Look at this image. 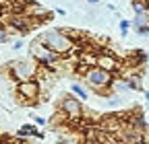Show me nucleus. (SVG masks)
Here are the masks:
<instances>
[{"label": "nucleus", "instance_id": "423d86ee", "mask_svg": "<svg viewBox=\"0 0 149 144\" xmlns=\"http://www.w3.org/2000/svg\"><path fill=\"white\" fill-rule=\"evenodd\" d=\"M83 101H79L72 93L70 95H64L60 99V113L66 117V119H81L83 117Z\"/></svg>", "mask_w": 149, "mask_h": 144}, {"label": "nucleus", "instance_id": "9d476101", "mask_svg": "<svg viewBox=\"0 0 149 144\" xmlns=\"http://www.w3.org/2000/svg\"><path fill=\"white\" fill-rule=\"evenodd\" d=\"M17 136H19V138H40V140H44V134L37 130L33 123L21 125V128H19V132H17Z\"/></svg>", "mask_w": 149, "mask_h": 144}, {"label": "nucleus", "instance_id": "aec40b11", "mask_svg": "<svg viewBox=\"0 0 149 144\" xmlns=\"http://www.w3.org/2000/svg\"><path fill=\"white\" fill-rule=\"evenodd\" d=\"M56 14H60V16H64V14H66V10H64V8H56Z\"/></svg>", "mask_w": 149, "mask_h": 144}, {"label": "nucleus", "instance_id": "2eb2a0df", "mask_svg": "<svg viewBox=\"0 0 149 144\" xmlns=\"http://www.w3.org/2000/svg\"><path fill=\"white\" fill-rule=\"evenodd\" d=\"M8 41V29L0 23V43H6Z\"/></svg>", "mask_w": 149, "mask_h": 144}, {"label": "nucleus", "instance_id": "6e6552de", "mask_svg": "<svg viewBox=\"0 0 149 144\" xmlns=\"http://www.w3.org/2000/svg\"><path fill=\"white\" fill-rule=\"evenodd\" d=\"M8 27H10L15 33H27V31L33 27V19L25 16L23 12H21V14H10V16H8Z\"/></svg>", "mask_w": 149, "mask_h": 144}, {"label": "nucleus", "instance_id": "a211bd4d", "mask_svg": "<svg viewBox=\"0 0 149 144\" xmlns=\"http://www.w3.org/2000/svg\"><path fill=\"white\" fill-rule=\"evenodd\" d=\"M23 45H25V43H23V39H17V41H13V49H15V51H19Z\"/></svg>", "mask_w": 149, "mask_h": 144}, {"label": "nucleus", "instance_id": "6ab92c4d", "mask_svg": "<svg viewBox=\"0 0 149 144\" xmlns=\"http://www.w3.org/2000/svg\"><path fill=\"white\" fill-rule=\"evenodd\" d=\"M85 2H87V4H91V6H95V4H100V2H102V0H85Z\"/></svg>", "mask_w": 149, "mask_h": 144}, {"label": "nucleus", "instance_id": "7ed1b4c3", "mask_svg": "<svg viewBox=\"0 0 149 144\" xmlns=\"http://www.w3.org/2000/svg\"><path fill=\"white\" fill-rule=\"evenodd\" d=\"M6 74L10 80L17 82H25V80H37L40 76V64L31 58H21V60H13L6 66Z\"/></svg>", "mask_w": 149, "mask_h": 144}, {"label": "nucleus", "instance_id": "20e7f679", "mask_svg": "<svg viewBox=\"0 0 149 144\" xmlns=\"http://www.w3.org/2000/svg\"><path fill=\"white\" fill-rule=\"evenodd\" d=\"M29 58L35 60L37 64H40V68H46V70H52L62 60V56H58L56 51H52L40 37L31 39V43H29Z\"/></svg>", "mask_w": 149, "mask_h": 144}, {"label": "nucleus", "instance_id": "dca6fc26", "mask_svg": "<svg viewBox=\"0 0 149 144\" xmlns=\"http://www.w3.org/2000/svg\"><path fill=\"white\" fill-rule=\"evenodd\" d=\"M135 33L141 35V37H147V35H149V25H145V27H135Z\"/></svg>", "mask_w": 149, "mask_h": 144}, {"label": "nucleus", "instance_id": "4be33fe9", "mask_svg": "<svg viewBox=\"0 0 149 144\" xmlns=\"http://www.w3.org/2000/svg\"><path fill=\"white\" fill-rule=\"evenodd\" d=\"M0 144H8V142H6V140H4V138H0Z\"/></svg>", "mask_w": 149, "mask_h": 144}, {"label": "nucleus", "instance_id": "4468645a", "mask_svg": "<svg viewBox=\"0 0 149 144\" xmlns=\"http://www.w3.org/2000/svg\"><path fill=\"white\" fill-rule=\"evenodd\" d=\"M118 27H120V35H128V31H130V21L128 19H120V23H118Z\"/></svg>", "mask_w": 149, "mask_h": 144}, {"label": "nucleus", "instance_id": "f3484780", "mask_svg": "<svg viewBox=\"0 0 149 144\" xmlns=\"http://www.w3.org/2000/svg\"><path fill=\"white\" fill-rule=\"evenodd\" d=\"M33 121H35V125H46L48 123V119L42 117V115H33Z\"/></svg>", "mask_w": 149, "mask_h": 144}, {"label": "nucleus", "instance_id": "39448f33", "mask_svg": "<svg viewBox=\"0 0 149 144\" xmlns=\"http://www.w3.org/2000/svg\"><path fill=\"white\" fill-rule=\"evenodd\" d=\"M15 93H17V99H21V103H35L42 95V84H40V80L17 82Z\"/></svg>", "mask_w": 149, "mask_h": 144}, {"label": "nucleus", "instance_id": "412c9836", "mask_svg": "<svg viewBox=\"0 0 149 144\" xmlns=\"http://www.w3.org/2000/svg\"><path fill=\"white\" fill-rule=\"evenodd\" d=\"M145 99H147V107H149V91H145Z\"/></svg>", "mask_w": 149, "mask_h": 144}, {"label": "nucleus", "instance_id": "f8f14e48", "mask_svg": "<svg viewBox=\"0 0 149 144\" xmlns=\"http://www.w3.org/2000/svg\"><path fill=\"white\" fill-rule=\"evenodd\" d=\"M130 6H133L135 14H147L149 12V2H147V0H133Z\"/></svg>", "mask_w": 149, "mask_h": 144}, {"label": "nucleus", "instance_id": "5701e85b", "mask_svg": "<svg viewBox=\"0 0 149 144\" xmlns=\"http://www.w3.org/2000/svg\"><path fill=\"white\" fill-rule=\"evenodd\" d=\"M139 144H147V142H139Z\"/></svg>", "mask_w": 149, "mask_h": 144}, {"label": "nucleus", "instance_id": "f03ea898", "mask_svg": "<svg viewBox=\"0 0 149 144\" xmlns=\"http://www.w3.org/2000/svg\"><path fill=\"white\" fill-rule=\"evenodd\" d=\"M81 78L85 80V84L91 88L93 93H97V95H110L112 93V82H114V74H110V72L97 68V66H93V68H87Z\"/></svg>", "mask_w": 149, "mask_h": 144}, {"label": "nucleus", "instance_id": "f257e3e1", "mask_svg": "<svg viewBox=\"0 0 149 144\" xmlns=\"http://www.w3.org/2000/svg\"><path fill=\"white\" fill-rule=\"evenodd\" d=\"M40 39H42L52 51H56V53L62 56V58L72 56V49H74V45H77V43H74V39L66 35L64 29H48V31H44V33L40 35Z\"/></svg>", "mask_w": 149, "mask_h": 144}, {"label": "nucleus", "instance_id": "9b49d317", "mask_svg": "<svg viewBox=\"0 0 149 144\" xmlns=\"http://www.w3.org/2000/svg\"><path fill=\"white\" fill-rule=\"evenodd\" d=\"M70 93L77 97L79 101H87V99H89V91H87L81 82H72V84H70Z\"/></svg>", "mask_w": 149, "mask_h": 144}, {"label": "nucleus", "instance_id": "0eeeda50", "mask_svg": "<svg viewBox=\"0 0 149 144\" xmlns=\"http://www.w3.org/2000/svg\"><path fill=\"white\" fill-rule=\"evenodd\" d=\"M95 66L106 70V72H110V74H114V76H118L120 70H122V62L112 51H108V49H100L97 51V64Z\"/></svg>", "mask_w": 149, "mask_h": 144}, {"label": "nucleus", "instance_id": "ddd939ff", "mask_svg": "<svg viewBox=\"0 0 149 144\" xmlns=\"http://www.w3.org/2000/svg\"><path fill=\"white\" fill-rule=\"evenodd\" d=\"M112 91H116V93H128L130 88H128V84H126V80L122 76H116L114 82H112Z\"/></svg>", "mask_w": 149, "mask_h": 144}, {"label": "nucleus", "instance_id": "1a4fd4ad", "mask_svg": "<svg viewBox=\"0 0 149 144\" xmlns=\"http://www.w3.org/2000/svg\"><path fill=\"white\" fill-rule=\"evenodd\" d=\"M23 14L29 16V19H37V21H44L46 16H50L48 8H44L42 4H37V2H29V4H25Z\"/></svg>", "mask_w": 149, "mask_h": 144}]
</instances>
